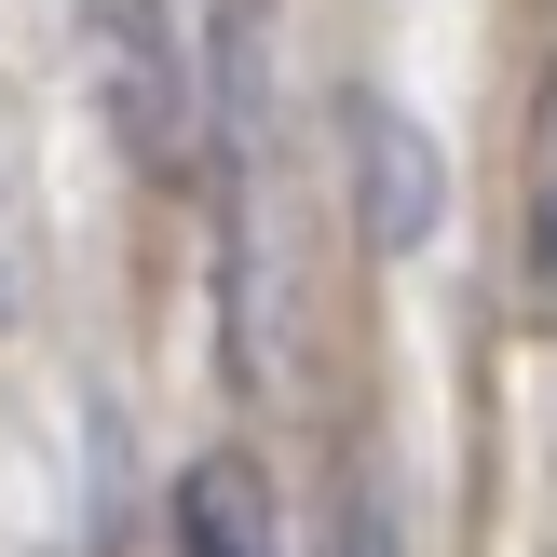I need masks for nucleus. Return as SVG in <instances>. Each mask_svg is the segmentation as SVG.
Wrapping results in <instances>:
<instances>
[{
    "label": "nucleus",
    "mask_w": 557,
    "mask_h": 557,
    "mask_svg": "<svg viewBox=\"0 0 557 557\" xmlns=\"http://www.w3.org/2000/svg\"><path fill=\"white\" fill-rule=\"evenodd\" d=\"M82 54H96V109L123 136L136 177L190 163V27L177 0H82Z\"/></svg>",
    "instance_id": "obj_1"
},
{
    "label": "nucleus",
    "mask_w": 557,
    "mask_h": 557,
    "mask_svg": "<svg viewBox=\"0 0 557 557\" xmlns=\"http://www.w3.org/2000/svg\"><path fill=\"white\" fill-rule=\"evenodd\" d=\"M341 163H354V205H368V245H381V259L435 245V205H449V163H435V136L408 123L395 96H341Z\"/></svg>",
    "instance_id": "obj_2"
},
{
    "label": "nucleus",
    "mask_w": 557,
    "mask_h": 557,
    "mask_svg": "<svg viewBox=\"0 0 557 557\" xmlns=\"http://www.w3.org/2000/svg\"><path fill=\"white\" fill-rule=\"evenodd\" d=\"M177 557H286V531H272V476L245 449H205L177 476Z\"/></svg>",
    "instance_id": "obj_3"
},
{
    "label": "nucleus",
    "mask_w": 557,
    "mask_h": 557,
    "mask_svg": "<svg viewBox=\"0 0 557 557\" xmlns=\"http://www.w3.org/2000/svg\"><path fill=\"white\" fill-rule=\"evenodd\" d=\"M326 557H395V517H381V490H341V531H326Z\"/></svg>",
    "instance_id": "obj_4"
},
{
    "label": "nucleus",
    "mask_w": 557,
    "mask_h": 557,
    "mask_svg": "<svg viewBox=\"0 0 557 557\" xmlns=\"http://www.w3.org/2000/svg\"><path fill=\"white\" fill-rule=\"evenodd\" d=\"M27 286V205H14V150H0V313H14Z\"/></svg>",
    "instance_id": "obj_5"
}]
</instances>
